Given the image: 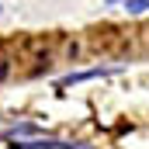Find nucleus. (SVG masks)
Instances as JSON below:
<instances>
[{
	"label": "nucleus",
	"instance_id": "nucleus-1",
	"mask_svg": "<svg viewBox=\"0 0 149 149\" xmlns=\"http://www.w3.org/2000/svg\"><path fill=\"white\" fill-rule=\"evenodd\" d=\"M10 149H90V146H83V142H59V139H31V142H17L14 139Z\"/></svg>",
	"mask_w": 149,
	"mask_h": 149
},
{
	"label": "nucleus",
	"instance_id": "nucleus-2",
	"mask_svg": "<svg viewBox=\"0 0 149 149\" xmlns=\"http://www.w3.org/2000/svg\"><path fill=\"white\" fill-rule=\"evenodd\" d=\"M118 73L114 66H94V70H83V73H70V76H63L59 80V87L66 90V87H73V83H83V80H97V76H111Z\"/></svg>",
	"mask_w": 149,
	"mask_h": 149
},
{
	"label": "nucleus",
	"instance_id": "nucleus-3",
	"mask_svg": "<svg viewBox=\"0 0 149 149\" xmlns=\"http://www.w3.org/2000/svg\"><path fill=\"white\" fill-rule=\"evenodd\" d=\"M7 135H10V139H21V135H38V125H17V128H10Z\"/></svg>",
	"mask_w": 149,
	"mask_h": 149
},
{
	"label": "nucleus",
	"instance_id": "nucleus-4",
	"mask_svg": "<svg viewBox=\"0 0 149 149\" xmlns=\"http://www.w3.org/2000/svg\"><path fill=\"white\" fill-rule=\"evenodd\" d=\"M125 10H128V14H146L149 0H125Z\"/></svg>",
	"mask_w": 149,
	"mask_h": 149
},
{
	"label": "nucleus",
	"instance_id": "nucleus-5",
	"mask_svg": "<svg viewBox=\"0 0 149 149\" xmlns=\"http://www.w3.org/2000/svg\"><path fill=\"white\" fill-rule=\"evenodd\" d=\"M7 73H10V59H0V83L7 80Z\"/></svg>",
	"mask_w": 149,
	"mask_h": 149
},
{
	"label": "nucleus",
	"instance_id": "nucleus-6",
	"mask_svg": "<svg viewBox=\"0 0 149 149\" xmlns=\"http://www.w3.org/2000/svg\"><path fill=\"white\" fill-rule=\"evenodd\" d=\"M0 14H3V3H0Z\"/></svg>",
	"mask_w": 149,
	"mask_h": 149
},
{
	"label": "nucleus",
	"instance_id": "nucleus-7",
	"mask_svg": "<svg viewBox=\"0 0 149 149\" xmlns=\"http://www.w3.org/2000/svg\"><path fill=\"white\" fill-rule=\"evenodd\" d=\"M108 3H114V0H108Z\"/></svg>",
	"mask_w": 149,
	"mask_h": 149
}]
</instances>
